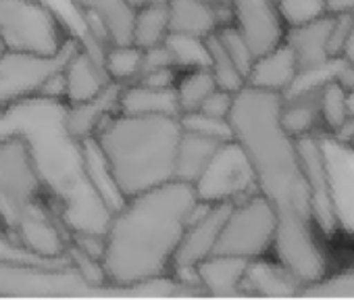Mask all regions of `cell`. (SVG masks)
I'll return each mask as SVG.
<instances>
[{
  "label": "cell",
  "mask_w": 354,
  "mask_h": 300,
  "mask_svg": "<svg viewBox=\"0 0 354 300\" xmlns=\"http://www.w3.org/2000/svg\"><path fill=\"white\" fill-rule=\"evenodd\" d=\"M217 36H219L223 48L227 50V55L234 59V63L246 77V73L254 61V53H252L250 44L246 42L244 34L240 32V28L236 24H225V26L217 28Z\"/></svg>",
  "instance_id": "obj_34"
},
{
  "label": "cell",
  "mask_w": 354,
  "mask_h": 300,
  "mask_svg": "<svg viewBox=\"0 0 354 300\" xmlns=\"http://www.w3.org/2000/svg\"><path fill=\"white\" fill-rule=\"evenodd\" d=\"M319 111L327 127L337 131L342 123L348 119V109H346V90L335 82L329 79L321 86L319 92Z\"/></svg>",
  "instance_id": "obj_32"
},
{
  "label": "cell",
  "mask_w": 354,
  "mask_h": 300,
  "mask_svg": "<svg viewBox=\"0 0 354 300\" xmlns=\"http://www.w3.org/2000/svg\"><path fill=\"white\" fill-rule=\"evenodd\" d=\"M109 292L111 288L86 281L71 265H26L0 261V296L69 298L104 296Z\"/></svg>",
  "instance_id": "obj_8"
},
{
  "label": "cell",
  "mask_w": 354,
  "mask_h": 300,
  "mask_svg": "<svg viewBox=\"0 0 354 300\" xmlns=\"http://www.w3.org/2000/svg\"><path fill=\"white\" fill-rule=\"evenodd\" d=\"M201 203H236L257 192L254 171L244 148L234 140L221 142L211 163L194 184Z\"/></svg>",
  "instance_id": "obj_9"
},
{
  "label": "cell",
  "mask_w": 354,
  "mask_h": 300,
  "mask_svg": "<svg viewBox=\"0 0 354 300\" xmlns=\"http://www.w3.org/2000/svg\"><path fill=\"white\" fill-rule=\"evenodd\" d=\"M331 28V15H323L310 24L298 28H286L283 42L292 46L298 59V71L313 69L327 63L331 57L327 55V36Z\"/></svg>",
  "instance_id": "obj_23"
},
{
  "label": "cell",
  "mask_w": 354,
  "mask_h": 300,
  "mask_svg": "<svg viewBox=\"0 0 354 300\" xmlns=\"http://www.w3.org/2000/svg\"><path fill=\"white\" fill-rule=\"evenodd\" d=\"M201 200L192 184L171 180L125 198L104 229L100 267L111 288L131 292L171 277L173 256Z\"/></svg>",
  "instance_id": "obj_3"
},
{
  "label": "cell",
  "mask_w": 354,
  "mask_h": 300,
  "mask_svg": "<svg viewBox=\"0 0 354 300\" xmlns=\"http://www.w3.org/2000/svg\"><path fill=\"white\" fill-rule=\"evenodd\" d=\"M102 69L115 84H131L140 77L142 48L136 44H109L102 50Z\"/></svg>",
  "instance_id": "obj_28"
},
{
  "label": "cell",
  "mask_w": 354,
  "mask_h": 300,
  "mask_svg": "<svg viewBox=\"0 0 354 300\" xmlns=\"http://www.w3.org/2000/svg\"><path fill=\"white\" fill-rule=\"evenodd\" d=\"M346 109L348 117H354V90H346Z\"/></svg>",
  "instance_id": "obj_44"
},
{
  "label": "cell",
  "mask_w": 354,
  "mask_h": 300,
  "mask_svg": "<svg viewBox=\"0 0 354 300\" xmlns=\"http://www.w3.org/2000/svg\"><path fill=\"white\" fill-rule=\"evenodd\" d=\"M169 36V13L167 3L146 5L133 11L131 21V44L138 48H150L162 44Z\"/></svg>",
  "instance_id": "obj_27"
},
{
  "label": "cell",
  "mask_w": 354,
  "mask_h": 300,
  "mask_svg": "<svg viewBox=\"0 0 354 300\" xmlns=\"http://www.w3.org/2000/svg\"><path fill=\"white\" fill-rule=\"evenodd\" d=\"M294 140H296V150H298V157L302 163L306 184H308V192H310V211H313L315 227L321 229L325 236H333L337 225H335L331 203H329L327 174L323 167L319 135L304 133V135H298Z\"/></svg>",
  "instance_id": "obj_14"
},
{
  "label": "cell",
  "mask_w": 354,
  "mask_h": 300,
  "mask_svg": "<svg viewBox=\"0 0 354 300\" xmlns=\"http://www.w3.org/2000/svg\"><path fill=\"white\" fill-rule=\"evenodd\" d=\"M327 15H339V13H354V0H323Z\"/></svg>",
  "instance_id": "obj_41"
},
{
  "label": "cell",
  "mask_w": 354,
  "mask_h": 300,
  "mask_svg": "<svg viewBox=\"0 0 354 300\" xmlns=\"http://www.w3.org/2000/svg\"><path fill=\"white\" fill-rule=\"evenodd\" d=\"M279 111L281 94L244 86L234 94L230 127L248 155L257 192L275 211V259L302 283H310L327 273V261L315 236L310 192L296 140L283 129Z\"/></svg>",
  "instance_id": "obj_1"
},
{
  "label": "cell",
  "mask_w": 354,
  "mask_h": 300,
  "mask_svg": "<svg viewBox=\"0 0 354 300\" xmlns=\"http://www.w3.org/2000/svg\"><path fill=\"white\" fill-rule=\"evenodd\" d=\"M61 75H63V100L65 102L88 100L96 96L111 82L102 69V63L84 44H80L77 50L67 59Z\"/></svg>",
  "instance_id": "obj_21"
},
{
  "label": "cell",
  "mask_w": 354,
  "mask_h": 300,
  "mask_svg": "<svg viewBox=\"0 0 354 300\" xmlns=\"http://www.w3.org/2000/svg\"><path fill=\"white\" fill-rule=\"evenodd\" d=\"M335 82L344 88V90H354V63H342L337 73H335Z\"/></svg>",
  "instance_id": "obj_40"
},
{
  "label": "cell",
  "mask_w": 354,
  "mask_h": 300,
  "mask_svg": "<svg viewBox=\"0 0 354 300\" xmlns=\"http://www.w3.org/2000/svg\"><path fill=\"white\" fill-rule=\"evenodd\" d=\"M232 203H201L198 209L194 211L182 242L175 250L173 256V269H171V277H175L177 281H182L186 285H192L194 290H198V294L203 296L196 275H194V267L207 259L209 254L215 252L223 221L230 213Z\"/></svg>",
  "instance_id": "obj_10"
},
{
  "label": "cell",
  "mask_w": 354,
  "mask_h": 300,
  "mask_svg": "<svg viewBox=\"0 0 354 300\" xmlns=\"http://www.w3.org/2000/svg\"><path fill=\"white\" fill-rule=\"evenodd\" d=\"M205 42H207V50H209V69L217 82V88L234 92V94L240 92L246 86V77L238 69L234 59L227 55V50L223 48V44L217 36V30L213 34H209L205 38Z\"/></svg>",
  "instance_id": "obj_29"
},
{
  "label": "cell",
  "mask_w": 354,
  "mask_h": 300,
  "mask_svg": "<svg viewBox=\"0 0 354 300\" xmlns=\"http://www.w3.org/2000/svg\"><path fill=\"white\" fill-rule=\"evenodd\" d=\"M9 50H7V44H5V40H3V36H0V61L5 59V55H7Z\"/></svg>",
  "instance_id": "obj_45"
},
{
  "label": "cell",
  "mask_w": 354,
  "mask_h": 300,
  "mask_svg": "<svg viewBox=\"0 0 354 300\" xmlns=\"http://www.w3.org/2000/svg\"><path fill=\"white\" fill-rule=\"evenodd\" d=\"M0 261L26 263V265H71L69 259H44L21 248L3 227H0Z\"/></svg>",
  "instance_id": "obj_35"
},
{
  "label": "cell",
  "mask_w": 354,
  "mask_h": 300,
  "mask_svg": "<svg viewBox=\"0 0 354 300\" xmlns=\"http://www.w3.org/2000/svg\"><path fill=\"white\" fill-rule=\"evenodd\" d=\"M225 140H217L213 135H205L198 131H190L182 127V138L177 144L175 155V178L186 184H196V180L203 176L207 165L211 163L217 148Z\"/></svg>",
  "instance_id": "obj_22"
},
{
  "label": "cell",
  "mask_w": 354,
  "mask_h": 300,
  "mask_svg": "<svg viewBox=\"0 0 354 300\" xmlns=\"http://www.w3.org/2000/svg\"><path fill=\"white\" fill-rule=\"evenodd\" d=\"M119 94H121V84L109 82L96 96L88 100L65 102L63 121L67 131L77 142L90 140L106 119L119 113Z\"/></svg>",
  "instance_id": "obj_16"
},
{
  "label": "cell",
  "mask_w": 354,
  "mask_h": 300,
  "mask_svg": "<svg viewBox=\"0 0 354 300\" xmlns=\"http://www.w3.org/2000/svg\"><path fill=\"white\" fill-rule=\"evenodd\" d=\"M319 92H321V88L300 92V94H292V96H281L279 119H281L283 129L290 135L298 138L304 133H313V127L321 115Z\"/></svg>",
  "instance_id": "obj_25"
},
{
  "label": "cell",
  "mask_w": 354,
  "mask_h": 300,
  "mask_svg": "<svg viewBox=\"0 0 354 300\" xmlns=\"http://www.w3.org/2000/svg\"><path fill=\"white\" fill-rule=\"evenodd\" d=\"M182 121L175 115L115 113L92 135L104 169L125 200L175 178Z\"/></svg>",
  "instance_id": "obj_4"
},
{
  "label": "cell",
  "mask_w": 354,
  "mask_h": 300,
  "mask_svg": "<svg viewBox=\"0 0 354 300\" xmlns=\"http://www.w3.org/2000/svg\"><path fill=\"white\" fill-rule=\"evenodd\" d=\"M0 227L21 248L67 259L69 234L55 213L24 135L0 133Z\"/></svg>",
  "instance_id": "obj_5"
},
{
  "label": "cell",
  "mask_w": 354,
  "mask_h": 300,
  "mask_svg": "<svg viewBox=\"0 0 354 300\" xmlns=\"http://www.w3.org/2000/svg\"><path fill=\"white\" fill-rule=\"evenodd\" d=\"M80 44L82 38L75 36L55 57L7 53L5 59L0 61V111H5L17 100L38 94L42 84L65 67L67 59L77 50Z\"/></svg>",
  "instance_id": "obj_11"
},
{
  "label": "cell",
  "mask_w": 354,
  "mask_h": 300,
  "mask_svg": "<svg viewBox=\"0 0 354 300\" xmlns=\"http://www.w3.org/2000/svg\"><path fill=\"white\" fill-rule=\"evenodd\" d=\"M273 7L283 28H298L327 15L323 0H273Z\"/></svg>",
  "instance_id": "obj_31"
},
{
  "label": "cell",
  "mask_w": 354,
  "mask_h": 300,
  "mask_svg": "<svg viewBox=\"0 0 354 300\" xmlns=\"http://www.w3.org/2000/svg\"><path fill=\"white\" fill-rule=\"evenodd\" d=\"M0 36L9 53L55 57L75 34L44 0H0Z\"/></svg>",
  "instance_id": "obj_6"
},
{
  "label": "cell",
  "mask_w": 354,
  "mask_h": 300,
  "mask_svg": "<svg viewBox=\"0 0 354 300\" xmlns=\"http://www.w3.org/2000/svg\"><path fill=\"white\" fill-rule=\"evenodd\" d=\"M234 24L244 34L254 57L283 40V24L273 0H227Z\"/></svg>",
  "instance_id": "obj_15"
},
{
  "label": "cell",
  "mask_w": 354,
  "mask_h": 300,
  "mask_svg": "<svg viewBox=\"0 0 354 300\" xmlns=\"http://www.w3.org/2000/svg\"><path fill=\"white\" fill-rule=\"evenodd\" d=\"M131 9H140L146 5H158V3H167V0H127Z\"/></svg>",
  "instance_id": "obj_43"
},
{
  "label": "cell",
  "mask_w": 354,
  "mask_h": 300,
  "mask_svg": "<svg viewBox=\"0 0 354 300\" xmlns=\"http://www.w3.org/2000/svg\"><path fill=\"white\" fill-rule=\"evenodd\" d=\"M71 5L86 17L90 42H82L100 63L109 44L131 42L133 11L127 0H71Z\"/></svg>",
  "instance_id": "obj_13"
},
{
  "label": "cell",
  "mask_w": 354,
  "mask_h": 300,
  "mask_svg": "<svg viewBox=\"0 0 354 300\" xmlns=\"http://www.w3.org/2000/svg\"><path fill=\"white\" fill-rule=\"evenodd\" d=\"M277 232V217L271 203L254 192L242 200L232 203L223 221L215 252L242 259H259L273 252Z\"/></svg>",
  "instance_id": "obj_7"
},
{
  "label": "cell",
  "mask_w": 354,
  "mask_h": 300,
  "mask_svg": "<svg viewBox=\"0 0 354 300\" xmlns=\"http://www.w3.org/2000/svg\"><path fill=\"white\" fill-rule=\"evenodd\" d=\"M302 281L288 271L277 259L259 256L248 261L242 292L244 296H265V298H294L300 296Z\"/></svg>",
  "instance_id": "obj_18"
},
{
  "label": "cell",
  "mask_w": 354,
  "mask_h": 300,
  "mask_svg": "<svg viewBox=\"0 0 354 300\" xmlns=\"http://www.w3.org/2000/svg\"><path fill=\"white\" fill-rule=\"evenodd\" d=\"M217 90V82L209 67H194V69H180L177 79L173 84L177 109L180 115H188L201 109L205 98Z\"/></svg>",
  "instance_id": "obj_26"
},
{
  "label": "cell",
  "mask_w": 354,
  "mask_h": 300,
  "mask_svg": "<svg viewBox=\"0 0 354 300\" xmlns=\"http://www.w3.org/2000/svg\"><path fill=\"white\" fill-rule=\"evenodd\" d=\"M165 44L169 46L175 67L177 69H194V67H209V50L205 38L169 34Z\"/></svg>",
  "instance_id": "obj_30"
},
{
  "label": "cell",
  "mask_w": 354,
  "mask_h": 300,
  "mask_svg": "<svg viewBox=\"0 0 354 300\" xmlns=\"http://www.w3.org/2000/svg\"><path fill=\"white\" fill-rule=\"evenodd\" d=\"M352 26H354V13L331 15V28H329V36H327V55L329 57L342 55L344 42H346Z\"/></svg>",
  "instance_id": "obj_37"
},
{
  "label": "cell",
  "mask_w": 354,
  "mask_h": 300,
  "mask_svg": "<svg viewBox=\"0 0 354 300\" xmlns=\"http://www.w3.org/2000/svg\"><path fill=\"white\" fill-rule=\"evenodd\" d=\"M296 75H298L296 53L292 50L288 42L281 40L279 44L254 57L246 73V86L259 88L265 92L283 94L292 86Z\"/></svg>",
  "instance_id": "obj_17"
},
{
  "label": "cell",
  "mask_w": 354,
  "mask_h": 300,
  "mask_svg": "<svg viewBox=\"0 0 354 300\" xmlns=\"http://www.w3.org/2000/svg\"><path fill=\"white\" fill-rule=\"evenodd\" d=\"M248 267V259L232 254H209L194 267V275L203 296H244L242 279Z\"/></svg>",
  "instance_id": "obj_19"
},
{
  "label": "cell",
  "mask_w": 354,
  "mask_h": 300,
  "mask_svg": "<svg viewBox=\"0 0 354 300\" xmlns=\"http://www.w3.org/2000/svg\"><path fill=\"white\" fill-rule=\"evenodd\" d=\"M119 113L129 115H175L180 117L173 88H152L142 82L121 86Z\"/></svg>",
  "instance_id": "obj_24"
},
{
  "label": "cell",
  "mask_w": 354,
  "mask_h": 300,
  "mask_svg": "<svg viewBox=\"0 0 354 300\" xmlns=\"http://www.w3.org/2000/svg\"><path fill=\"white\" fill-rule=\"evenodd\" d=\"M319 146L335 225L354 240V144L337 135H319Z\"/></svg>",
  "instance_id": "obj_12"
},
{
  "label": "cell",
  "mask_w": 354,
  "mask_h": 300,
  "mask_svg": "<svg viewBox=\"0 0 354 300\" xmlns=\"http://www.w3.org/2000/svg\"><path fill=\"white\" fill-rule=\"evenodd\" d=\"M304 298H354V271L337 275H323L317 281L304 283L300 290Z\"/></svg>",
  "instance_id": "obj_33"
},
{
  "label": "cell",
  "mask_w": 354,
  "mask_h": 300,
  "mask_svg": "<svg viewBox=\"0 0 354 300\" xmlns=\"http://www.w3.org/2000/svg\"><path fill=\"white\" fill-rule=\"evenodd\" d=\"M221 5L219 0H167L169 34L207 38L217 28L225 26Z\"/></svg>",
  "instance_id": "obj_20"
},
{
  "label": "cell",
  "mask_w": 354,
  "mask_h": 300,
  "mask_svg": "<svg viewBox=\"0 0 354 300\" xmlns=\"http://www.w3.org/2000/svg\"><path fill=\"white\" fill-rule=\"evenodd\" d=\"M182 127L190 129V131H198L205 135H213L217 140H230L232 135V127L230 121H221V119H211L203 113H188V115H180Z\"/></svg>",
  "instance_id": "obj_36"
},
{
  "label": "cell",
  "mask_w": 354,
  "mask_h": 300,
  "mask_svg": "<svg viewBox=\"0 0 354 300\" xmlns=\"http://www.w3.org/2000/svg\"><path fill=\"white\" fill-rule=\"evenodd\" d=\"M162 67H175L173 55H171V50H169V46L165 42L156 44V46H150V48H142L140 75H144L148 71H154V69H162Z\"/></svg>",
  "instance_id": "obj_39"
},
{
  "label": "cell",
  "mask_w": 354,
  "mask_h": 300,
  "mask_svg": "<svg viewBox=\"0 0 354 300\" xmlns=\"http://www.w3.org/2000/svg\"><path fill=\"white\" fill-rule=\"evenodd\" d=\"M232 104H234V92H227V90H213L205 102L201 104L198 111L194 113H203L211 119H221V121H230V113H232Z\"/></svg>",
  "instance_id": "obj_38"
},
{
  "label": "cell",
  "mask_w": 354,
  "mask_h": 300,
  "mask_svg": "<svg viewBox=\"0 0 354 300\" xmlns=\"http://www.w3.org/2000/svg\"><path fill=\"white\" fill-rule=\"evenodd\" d=\"M65 100L40 94L0 111V133L24 135L48 200L67 234H104L113 209L96 190L84 142L65 127Z\"/></svg>",
  "instance_id": "obj_2"
},
{
  "label": "cell",
  "mask_w": 354,
  "mask_h": 300,
  "mask_svg": "<svg viewBox=\"0 0 354 300\" xmlns=\"http://www.w3.org/2000/svg\"><path fill=\"white\" fill-rule=\"evenodd\" d=\"M346 63H354V26L344 42V48H342V55H339Z\"/></svg>",
  "instance_id": "obj_42"
}]
</instances>
